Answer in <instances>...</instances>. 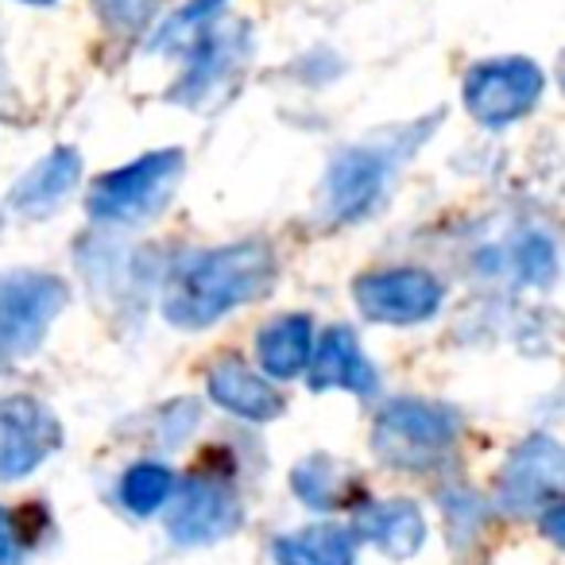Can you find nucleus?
<instances>
[{
  "label": "nucleus",
  "instance_id": "obj_20",
  "mask_svg": "<svg viewBox=\"0 0 565 565\" xmlns=\"http://www.w3.org/2000/svg\"><path fill=\"white\" fill-rule=\"evenodd\" d=\"M221 4H225V0H186V9H179L171 20H167L159 47H174V43H182V40H190V35L205 32V24L217 17Z\"/></svg>",
  "mask_w": 565,
  "mask_h": 565
},
{
  "label": "nucleus",
  "instance_id": "obj_22",
  "mask_svg": "<svg viewBox=\"0 0 565 565\" xmlns=\"http://www.w3.org/2000/svg\"><path fill=\"white\" fill-rule=\"evenodd\" d=\"M94 4L117 32H140L156 12V0H94Z\"/></svg>",
  "mask_w": 565,
  "mask_h": 565
},
{
  "label": "nucleus",
  "instance_id": "obj_6",
  "mask_svg": "<svg viewBox=\"0 0 565 565\" xmlns=\"http://www.w3.org/2000/svg\"><path fill=\"white\" fill-rule=\"evenodd\" d=\"M163 511L167 534L182 546H210V542L236 534V526L244 523V503L236 488L213 472H198L186 484H174V495Z\"/></svg>",
  "mask_w": 565,
  "mask_h": 565
},
{
  "label": "nucleus",
  "instance_id": "obj_10",
  "mask_svg": "<svg viewBox=\"0 0 565 565\" xmlns=\"http://www.w3.org/2000/svg\"><path fill=\"white\" fill-rule=\"evenodd\" d=\"M387 171H392V159L372 148H353L333 159L330 174H326V210H330V217L349 225V221H361L364 213L376 210L380 194L387 186Z\"/></svg>",
  "mask_w": 565,
  "mask_h": 565
},
{
  "label": "nucleus",
  "instance_id": "obj_12",
  "mask_svg": "<svg viewBox=\"0 0 565 565\" xmlns=\"http://www.w3.org/2000/svg\"><path fill=\"white\" fill-rule=\"evenodd\" d=\"M307 372L315 392L372 395L380 384L376 369H372V361L364 356L361 341H356V333L349 326H330L326 333H318Z\"/></svg>",
  "mask_w": 565,
  "mask_h": 565
},
{
  "label": "nucleus",
  "instance_id": "obj_8",
  "mask_svg": "<svg viewBox=\"0 0 565 565\" xmlns=\"http://www.w3.org/2000/svg\"><path fill=\"white\" fill-rule=\"evenodd\" d=\"M63 441V426L47 403L32 395L0 399V480H20L35 472Z\"/></svg>",
  "mask_w": 565,
  "mask_h": 565
},
{
  "label": "nucleus",
  "instance_id": "obj_21",
  "mask_svg": "<svg viewBox=\"0 0 565 565\" xmlns=\"http://www.w3.org/2000/svg\"><path fill=\"white\" fill-rule=\"evenodd\" d=\"M554 267H557L554 241H546V236H526L523 248H519V271H523V279L550 282L554 279Z\"/></svg>",
  "mask_w": 565,
  "mask_h": 565
},
{
  "label": "nucleus",
  "instance_id": "obj_18",
  "mask_svg": "<svg viewBox=\"0 0 565 565\" xmlns=\"http://www.w3.org/2000/svg\"><path fill=\"white\" fill-rule=\"evenodd\" d=\"M295 492H299L302 503L310 508H341V503H353L356 480L349 477L345 465L330 461V457H310L295 469L291 477Z\"/></svg>",
  "mask_w": 565,
  "mask_h": 565
},
{
  "label": "nucleus",
  "instance_id": "obj_24",
  "mask_svg": "<svg viewBox=\"0 0 565 565\" xmlns=\"http://www.w3.org/2000/svg\"><path fill=\"white\" fill-rule=\"evenodd\" d=\"M24 4H55V0H24Z\"/></svg>",
  "mask_w": 565,
  "mask_h": 565
},
{
  "label": "nucleus",
  "instance_id": "obj_1",
  "mask_svg": "<svg viewBox=\"0 0 565 565\" xmlns=\"http://www.w3.org/2000/svg\"><path fill=\"white\" fill-rule=\"evenodd\" d=\"M279 279V256L264 241H241L190 256L171 275L163 318L182 330H205L233 310L264 299Z\"/></svg>",
  "mask_w": 565,
  "mask_h": 565
},
{
  "label": "nucleus",
  "instance_id": "obj_4",
  "mask_svg": "<svg viewBox=\"0 0 565 565\" xmlns=\"http://www.w3.org/2000/svg\"><path fill=\"white\" fill-rule=\"evenodd\" d=\"M71 291L58 275L43 271H9L0 275V356H28L43 345L47 330Z\"/></svg>",
  "mask_w": 565,
  "mask_h": 565
},
{
  "label": "nucleus",
  "instance_id": "obj_14",
  "mask_svg": "<svg viewBox=\"0 0 565 565\" xmlns=\"http://www.w3.org/2000/svg\"><path fill=\"white\" fill-rule=\"evenodd\" d=\"M356 534H364V539H369L380 554L392 557V562H403V557L418 554V546H423L426 519L411 500L369 503V508L361 511Z\"/></svg>",
  "mask_w": 565,
  "mask_h": 565
},
{
  "label": "nucleus",
  "instance_id": "obj_2",
  "mask_svg": "<svg viewBox=\"0 0 565 565\" xmlns=\"http://www.w3.org/2000/svg\"><path fill=\"white\" fill-rule=\"evenodd\" d=\"M457 415L438 403L399 399L387 403L372 426V449L387 469L399 472H430L449 461L457 446Z\"/></svg>",
  "mask_w": 565,
  "mask_h": 565
},
{
  "label": "nucleus",
  "instance_id": "obj_3",
  "mask_svg": "<svg viewBox=\"0 0 565 565\" xmlns=\"http://www.w3.org/2000/svg\"><path fill=\"white\" fill-rule=\"evenodd\" d=\"M182 179V151H148V156L132 159L125 167H113L94 182L86 205L89 217L102 225H143L151 221L167 202H171L174 186Z\"/></svg>",
  "mask_w": 565,
  "mask_h": 565
},
{
  "label": "nucleus",
  "instance_id": "obj_17",
  "mask_svg": "<svg viewBox=\"0 0 565 565\" xmlns=\"http://www.w3.org/2000/svg\"><path fill=\"white\" fill-rule=\"evenodd\" d=\"M241 51H244L241 35L198 32V47H194V55H190V71H186V78H182L179 94L186 97V102L202 97L205 89H213L225 78V71L241 58Z\"/></svg>",
  "mask_w": 565,
  "mask_h": 565
},
{
  "label": "nucleus",
  "instance_id": "obj_11",
  "mask_svg": "<svg viewBox=\"0 0 565 565\" xmlns=\"http://www.w3.org/2000/svg\"><path fill=\"white\" fill-rule=\"evenodd\" d=\"M205 392L217 403L225 415L244 418V423H271L282 415V395L264 372H256L241 356H217V361L205 369Z\"/></svg>",
  "mask_w": 565,
  "mask_h": 565
},
{
  "label": "nucleus",
  "instance_id": "obj_15",
  "mask_svg": "<svg viewBox=\"0 0 565 565\" xmlns=\"http://www.w3.org/2000/svg\"><path fill=\"white\" fill-rule=\"evenodd\" d=\"M275 565H353L356 562V534L338 523L302 526V531L279 534L271 542Z\"/></svg>",
  "mask_w": 565,
  "mask_h": 565
},
{
  "label": "nucleus",
  "instance_id": "obj_13",
  "mask_svg": "<svg viewBox=\"0 0 565 565\" xmlns=\"http://www.w3.org/2000/svg\"><path fill=\"white\" fill-rule=\"evenodd\" d=\"M315 322L307 315H282L267 322L256 338L259 372L267 380H295L307 372L310 353H315Z\"/></svg>",
  "mask_w": 565,
  "mask_h": 565
},
{
  "label": "nucleus",
  "instance_id": "obj_5",
  "mask_svg": "<svg viewBox=\"0 0 565 565\" xmlns=\"http://www.w3.org/2000/svg\"><path fill=\"white\" fill-rule=\"evenodd\" d=\"M542 86L546 78L531 58H492L465 74L461 97L480 128H508L539 105Z\"/></svg>",
  "mask_w": 565,
  "mask_h": 565
},
{
  "label": "nucleus",
  "instance_id": "obj_23",
  "mask_svg": "<svg viewBox=\"0 0 565 565\" xmlns=\"http://www.w3.org/2000/svg\"><path fill=\"white\" fill-rule=\"evenodd\" d=\"M28 546H32V539L20 526V519L9 508H0V565H24Z\"/></svg>",
  "mask_w": 565,
  "mask_h": 565
},
{
  "label": "nucleus",
  "instance_id": "obj_7",
  "mask_svg": "<svg viewBox=\"0 0 565 565\" xmlns=\"http://www.w3.org/2000/svg\"><path fill=\"white\" fill-rule=\"evenodd\" d=\"M356 310L384 326H415L438 315L446 287L423 267H380L356 279Z\"/></svg>",
  "mask_w": 565,
  "mask_h": 565
},
{
  "label": "nucleus",
  "instance_id": "obj_19",
  "mask_svg": "<svg viewBox=\"0 0 565 565\" xmlns=\"http://www.w3.org/2000/svg\"><path fill=\"white\" fill-rule=\"evenodd\" d=\"M174 484H179V477H174V469H167L163 461H140L125 469V477H120V484H117V500L125 503L132 515H156L174 495Z\"/></svg>",
  "mask_w": 565,
  "mask_h": 565
},
{
  "label": "nucleus",
  "instance_id": "obj_9",
  "mask_svg": "<svg viewBox=\"0 0 565 565\" xmlns=\"http://www.w3.org/2000/svg\"><path fill=\"white\" fill-rule=\"evenodd\" d=\"M562 469H565L562 446L554 438H546V434H534L523 446L511 449L508 465H503L500 503L508 511H519V515L550 508L562 495Z\"/></svg>",
  "mask_w": 565,
  "mask_h": 565
},
{
  "label": "nucleus",
  "instance_id": "obj_16",
  "mask_svg": "<svg viewBox=\"0 0 565 565\" xmlns=\"http://www.w3.org/2000/svg\"><path fill=\"white\" fill-rule=\"evenodd\" d=\"M82 174V159L74 148H55L43 163H35L32 171L20 179V186L12 190V210L20 213H47L63 202L74 190Z\"/></svg>",
  "mask_w": 565,
  "mask_h": 565
}]
</instances>
